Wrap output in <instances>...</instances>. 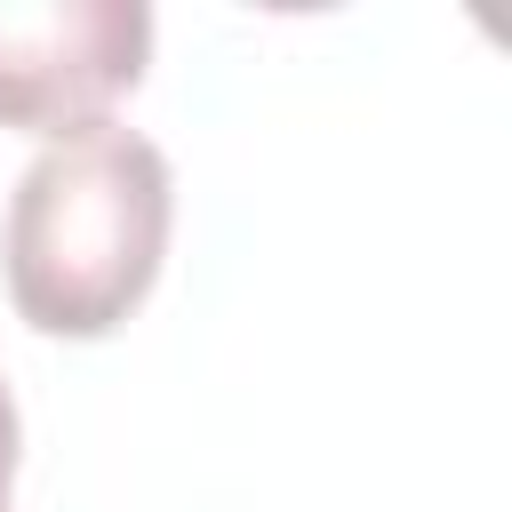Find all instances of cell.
<instances>
[{"instance_id":"3","label":"cell","mask_w":512,"mask_h":512,"mask_svg":"<svg viewBox=\"0 0 512 512\" xmlns=\"http://www.w3.org/2000/svg\"><path fill=\"white\" fill-rule=\"evenodd\" d=\"M8 480H16V400H8V376H0V512H8Z\"/></svg>"},{"instance_id":"2","label":"cell","mask_w":512,"mask_h":512,"mask_svg":"<svg viewBox=\"0 0 512 512\" xmlns=\"http://www.w3.org/2000/svg\"><path fill=\"white\" fill-rule=\"evenodd\" d=\"M152 64L144 0H0V128L64 136L112 120Z\"/></svg>"},{"instance_id":"1","label":"cell","mask_w":512,"mask_h":512,"mask_svg":"<svg viewBox=\"0 0 512 512\" xmlns=\"http://www.w3.org/2000/svg\"><path fill=\"white\" fill-rule=\"evenodd\" d=\"M176 176L128 120L64 128L8 192V304L40 336H112L160 280Z\"/></svg>"}]
</instances>
